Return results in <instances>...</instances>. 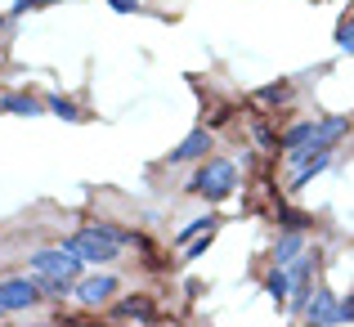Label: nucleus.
Returning <instances> with one entry per match:
<instances>
[{"label": "nucleus", "mask_w": 354, "mask_h": 327, "mask_svg": "<svg viewBox=\"0 0 354 327\" xmlns=\"http://www.w3.org/2000/svg\"><path fill=\"white\" fill-rule=\"evenodd\" d=\"M234 189H238V166L225 162V157H202V171L189 184V193H198L207 202H225Z\"/></svg>", "instance_id": "f257e3e1"}, {"label": "nucleus", "mask_w": 354, "mask_h": 327, "mask_svg": "<svg viewBox=\"0 0 354 327\" xmlns=\"http://www.w3.org/2000/svg\"><path fill=\"white\" fill-rule=\"evenodd\" d=\"M68 247L77 251L86 265H108V260L121 256V242L113 238V229H108V224H86V229H77L68 238Z\"/></svg>", "instance_id": "f03ea898"}, {"label": "nucleus", "mask_w": 354, "mask_h": 327, "mask_svg": "<svg viewBox=\"0 0 354 327\" xmlns=\"http://www.w3.org/2000/svg\"><path fill=\"white\" fill-rule=\"evenodd\" d=\"M81 265H86V260H81L68 242H63V247H45V251L32 256V274L36 278H77Z\"/></svg>", "instance_id": "7ed1b4c3"}, {"label": "nucleus", "mask_w": 354, "mask_h": 327, "mask_svg": "<svg viewBox=\"0 0 354 327\" xmlns=\"http://www.w3.org/2000/svg\"><path fill=\"white\" fill-rule=\"evenodd\" d=\"M36 301H45V292H41L36 278H5V283H0V310H5V314L32 310Z\"/></svg>", "instance_id": "20e7f679"}, {"label": "nucleus", "mask_w": 354, "mask_h": 327, "mask_svg": "<svg viewBox=\"0 0 354 327\" xmlns=\"http://www.w3.org/2000/svg\"><path fill=\"white\" fill-rule=\"evenodd\" d=\"M72 296H77L86 310H99V305H108L117 296V278L113 274H90V278H81V283L72 287Z\"/></svg>", "instance_id": "39448f33"}, {"label": "nucleus", "mask_w": 354, "mask_h": 327, "mask_svg": "<svg viewBox=\"0 0 354 327\" xmlns=\"http://www.w3.org/2000/svg\"><path fill=\"white\" fill-rule=\"evenodd\" d=\"M211 148H216V135H211V130L202 126V130H193L189 139H180V144H175L171 162H202V157H207Z\"/></svg>", "instance_id": "423d86ee"}, {"label": "nucleus", "mask_w": 354, "mask_h": 327, "mask_svg": "<svg viewBox=\"0 0 354 327\" xmlns=\"http://www.w3.org/2000/svg\"><path fill=\"white\" fill-rule=\"evenodd\" d=\"M305 323H341V296H332L328 287L310 296V310H305Z\"/></svg>", "instance_id": "0eeeda50"}, {"label": "nucleus", "mask_w": 354, "mask_h": 327, "mask_svg": "<svg viewBox=\"0 0 354 327\" xmlns=\"http://www.w3.org/2000/svg\"><path fill=\"white\" fill-rule=\"evenodd\" d=\"M113 319L117 323H153L157 319V305L148 296H126V301L113 305Z\"/></svg>", "instance_id": "6e6552de"}, {"label": "nucleus", "mask_w": 354, "mask_h": 327, "mask_svg": "<svg viewBox=\"0 0 354 327\" xmlns=\"http://www.w3.org/2000/svg\"><path fill=\"white\" fill-rule=\"evenodd\" d=\"M346 135H350V117H323V121H314V139H310V144L332 148L337 139H346Z\"/></svg>", "instance_id": "1a4fd4ad"}, {"label": "nucleus", "mask_w": 354, "mask_h": 327, "mask_svg": "<svg viewBox=\"0 0 354 327\" xmlns=\"http://www.w3.org/2000/svg\"><path fill=\"white\" fill-rule=\"evenodd\" d=\"M301 251H305V233L301 229H287L283 238H278V247H274V265H292Z\"/></svg>", "instance_id": "9d476101"}, {"label": "nucleus", "mask_w": 354, "mask_h": 327, "mask_svg": "<svg viewBox=\"0 0 354 327\" xmlns=\"http://www.w3.org/2000/svg\"><path fill=\"white\" fill-rule=\"evenodd\" d=\"M328 162H332V148H319V153H314L305 166H296V175H292V189H305V184H310L319 171H328Z\"/></svg>", "instance_id": "9b49d317"}, {"label": "nucleus", "mask_w": 354, "mask_h": 327, "mask_svg": "<svg viewBox=\"0 0 354 327\" xmlns=\"http://www.w3.org/2000/svg\"><path fill=\"white\" fill-rule=\"evenodd\" d=\"M265 292L274 296L278 305H283L287 296H292V274H287V265H274V269H269V278H265Z\"/></svg>", "instance_id": "f8f14e48"}, {"label": "nucleus", "mask_w": 354, "mask_h": 327, "mask_svg": "<svg viewBox=\"0 0 354 327\" xmlns=\"http://www.w3.org/2000/svg\"><path fill=\"white\" fill-rule=\"evenodd\" d=\"M310 139H314V121H296L292 130H283L278 144H283V153H287V148H301V144H310Z\"/></svg>", "instance_id": "ddd939ff"}, {"label": "nucleus", "mask_w": 354, "mask_h": 327, "mask_svg": "<svg viewBox=\"0 0 354 327\" xmlns=\"http://www.w3.org/2000/svg\"><path fill=\"white\" fill-rule=\"evenodd\" d=\"M5 112H14V117H36L41 112V104H36L32 95H5V104H0Z\"/></svg>", "instance_id": "4468645a"}, {"label": "nucleus", "mask_w": 354, "mask_h": 327, "mask_svg": "<svg viewBox=\"0 0 354 327\" xmlns=\"http://www.w3.org/2000/svg\"><path fill=\"white\" fill-rule=\"evenodd\" d=\"M41 283V292H45V301H63V296L77 287V278H36Z\"/></svg>", "instance_id": "2eb2a0df"}, {"label": "nucleus", "mask_w": 354, "mask_h": 327, "mask_svg": "<svg viewBox=\"0 0 354 327\" xmlns=\"http://www.w3.org/2000/svg\"><path fill=\"white\" fill-rule=\"evenodd\" d=\"M251 99H256V104H287V99H292V86H287V81H278V86H260Z\"/></svg>", "instance_id": "dca6fc26"}, {"label": "nucleus", "mask_w": 354, "mask_h": 327, "mask_svg": "<svg viewBox=\"0 0 354 327\" xmlns=\"http://www.w3.org/2000/svg\"><path fill=\"white\" fill-rule=\"evenodd\" d=\"M216 216H202V220H193V224H184V229H180V247H189V242L193 238H198V233H211V229H216Z\"/></svg>", "instance_id": "f3484780"}, {"label": "nucleus", "mask_w": 354, "mask_h": 327, "mask_svg": "<svg viewBox=\"0 0 354 327\" xmlns=\"http://www.w3.org/2000/svg\"><path fill=\"white\" fill-rule=\"evenodd\" d=\"M50 112L63 117V121H81V108L72 104V99H63V95H50Z\"/></svg>", "instance_id": "a211bd4d"}, {"label": "nucleus", "mask_w": 354, "mask_h": 327, "mask_svg": "<svg viewBox=\"0 0 354 327\" xmlns=\"http://www.w3.org/2000/svg\"><path fill=\"white\" fill-rule=\"evenodd\" d=\"M337 45H341L346 54H354V14H346V18L337 23Z\"/></svg>", "instance_id": "6ab92c4d"}, {"label": "nucleus", "mask_w": 354, "mask_h": 327, "mask_svg": "<svg viewBox=\"0 0 354 327\" xmlns=\"http://www.w3.org/2000/svg\"><path fill=\"white\" fill-rule=\"evenodd\" d=\"M41 5H54V0H14V14H27V9H41Z\"/></svg>", "instance_id": "aec40b11"}, {"label": "nucleus", "mask_w": 354, "mask_h": 327, "mask_svg": "<svg viewBox=\"0 0 354 327\" xmlns=\"http://www.w3.org/2000/svg\"><path fill=\"white\" fill-rule=\"evenodd\" d=\"M108 5H113L117 14H135V5H139V0H108Z\"/></svg>", "instance_id": "412c9836"}, {"label": "nucleus", "mask_w": 354, "mask_h": 327, "mask_svg": "<svg viewBox=\"0 0 354 327\" xmlns=\"http://www.w3.org/2000/svg\"><path fill=\"white\" fill-rule=\"evenodd\" d=\"M0 314H5V310H0Z\"/></svg>", "instance_id": "4be33fe9"}]
</instances>
